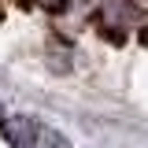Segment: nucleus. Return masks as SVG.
<instances>
[{"instance_id": "obj_1", "label": "nucleus", "mask_w": 148, "mask_h": 148, "mask_svg": "<svg viewBox=\"0 0 148 148\" xmlns=\"http://www.w3.org/2000/svg\"><path fill=\"white\" fill-rule=\"evenodd\" d=\"M0 137L11 148H30V145H37L41 126L34 119H26V115H11V119H0Z\"/></svg>"}, {"instance_id": "obj_2", "label": "nucleus", "mask_w": 148, "mask_h": 148, "mask_svg": "<svg viewBox=\"0 0 148 148\" xmlns=\"http://www.w3.org/2000/svg\"><path fill=\"white\" fill-rule=\"evenodd\" d=\"M48 4H59V0H48Z\"/></svg>"}]
</instances>
